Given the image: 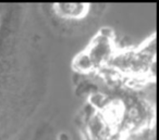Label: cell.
<instances>
[{"label":"cell","mask_w":159,"mask_h":140,"mask_svg":"<svg viewBox=\"0 0 159 140\" xmlns=\"http://www.w3.org/2000/svg\"><path fill=\"white\" fill-rule=\"evenodd\" d=\"M112 35L108 29H102L83 52H80L73 61V68L81 73L104 71L116 55Z\"/></svg>","instance_id":"cell-2"},{"label":"cell","mask_w":159,"mask_h":140,"mask_svg":"<svg viewBox=\"0 0 159 140\" xmlns=\"http://www.w3.org/2000/svg\"><path fill=\"white\" fill-rule=\"evenodd\" d=\"M118 81L137 86L156 78V37L152 35L134 49L116 52L105 68ZM104 70V71H105ZM102 71V72H104Z\"/></svg>","instance_id":"cell-1"},{"label":"cell","mask_w":159,"mask_h":140,"mask_svg":"<svg viewBox=\"0 0 159 140\" xmlns=\"http://www.w3.org/2000/svg\"><path fill=\"white\" fill-rule=\"evenodd\" d=\"M91 5L89 3H56L55 12L66 20H81L89 14Z\"/></svg>","instance_id":"cell-3"}]
</instances>
